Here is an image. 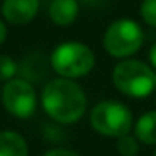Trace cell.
<instances>
[{
  "label": "cell",
  "mask_w": 156,
  "mask_h": 156,
  "mask_svg": "<svg viewBox=\"0 0 156 156\" xmlns=\"http://www.w3.org/2000/svg\"><path fill=\"white\" fill-rule=\"evenodd\" d=\"M42 106L54 121L72 124L84 116L87 99L82 87L67 77L52 79L42 91Z\"/></svg>",
  "instance_id": "1"
},
{
  "label": "cell",
  "mask_w": 156,
  "mask_h": 156,
  "mask_svg": "<svg viewBox=\"0 0 156 156\" xmlns=\"http://www.w3.org/2000/svg\"><path fill=\"white\" fill-rule=\"evenodd\" d=\"M116 89L131 98H146L156 89V72L134 59H124L112 71Z\"/></svg>",
  "instance_id": "2"
},
{
  "label": "cell",
  "mask_w": 156,
  "mask_h": 156,
  "mask_svg": "<svg viewBox=\"0 0 156 156\" xmlns=\"http://www.w3.org/2000/svg\"><path fill=\"white\" fill-rule=\"evenodd\" d=\"M94 52L82 42H66L51 54V67L61 77L77 79L89 74L94 67Z\"/></svg>",
  "instance_id": "3"
},
{
  "label": "cell",
  "mask_w": 156,
  "mask_h": 156,
  "mask_svg": "<svg viewBox=\"0 0 156 156\" xmlns=\"http://www.w3.org/2000/svg\"><path fill=\"white\" fill-rule=\"evenodd\" d=\"M144 34L138 22L129 19H119L112 22L104 34V49L109 55L126 59L141 49Z\"/></svg>",
  "instance_id": "4"
},
{
  "label": "cell",
  "mask_w": 156,
  "mask_h": 156,
  "mask_svg": "<svg viewBox=\"0 0 156 156\" xmlns=\"http://www.w3.org/2000/svg\"><path fill=\"white\" fill-rule=\"evenodd\" d=\"M91 124L99 134L109 138H121L133 126V114L122 102L102 101L91 111Z\"/></svg>",
  "instance_id": "5"
},
{
  "label": "cell",
  "mask_w": 156,
  "mask_h": 156,
  "mask_svg": "<svg viewBox=\"0 0 156 156\" xmlns=\"http://www.w3.org/2000/svg\"><path fill=\"white\" fill-rule=\"evenodd\" d=\"M4 108L15 118H30L37 106L35 91L25 79H10L2 89Z\"/></svg>",
  "instance_id": "6"
},
{
  "label": "cell",
  "mask_w": 156,
  "mask_h": 156,
  "mask_svg": "<svg viewBox=\"0 0 156 156\" xmlns=\"http://www.w3.org/2000/svg\"><path fill=\"white\" fill-rule=\"evenodd\" d=\"M39 12V0H4L2 15L9 24L24 25L34 20Z\"/></svg>",
  "instance_id": "7"
},
{
  "label": "cell",
  "mask_w": 156,
  "mask_h": 156,
  "mask_svg": "<svg viewBox=\"0 0 156 156\" xmlns=\"http://www.w3.org/2000/svg\"><path fill=\"white\" fill-rule=\"evenodd\" d=\"M49 67H51V59H47L45 54L37 51L30 52L22 59V62L19 64V74L30 84H37L47 77Z\"/></svg>",
  "instance_id": "8"
},
{
  "label": "cell",
  "mask_w": 156,
  "mask_h": 156,
  "mask_svg": "<svg viewBox=\"0 0 156 156\" xmlns=\"http://www.w3.org/2000/svg\"><path fill=\"white\" fill-rule=\"evenodd\" d=\"M79 2L77 0H52L49 4V17L55 25H71L77 19Z\"/></svg>",
  "instance_id": "9"
},
{
  "label": "cell",
  "mask_w": 156,
  "mask_h": 156,
  "mask_svg": "<svg viewBox=\"0 0 156 156\" xmlns=\"http://www.w3.org/2000/svg\"><path fill=\"white\" fill-rule=\"evenodd\" d=\"M0 156H29L25 139L19 133L0 131Z\"/></svg>",
  "instance_id": "10"
},
{
  "label": "cell",
  "mask_w": 156,
  "mask_h": 156,
  "mask_svg": "<svg viewBox=\"0 0 156 156\" xmlns=\"http://www.w3.org/2000/svg\"><path fill=\"white\" fill-rule=\"evenodd\" d=\"M134 134L144 144H156V111H148L138 119Z\"/></svg>",
  "instance_id": "11"
},
{
  "label": "cell",
  "mask_w": 156,
  "mask_h": 156,
  "mask_svg": "<svg viewBox=\"0 0 156 156\" xmlns=\"http://www.w3.org/2000/svg\"><path fill=\"white\" fill-rule=\"evenodd\" d=\"M118 151L121 156H136L139 151L138 138H133L129 134L118 138Z\"/></svg>",
  "instance_id": "12"
},
{
  "label": "cell",
  "mask_w": 156,
  "mask_h": 156,
  "mask_svg": "<svg viewBox=\"0 0 156 156\" xmlns=\"http://www.w3.org/2000/svg\"><path fill=\"white\" fill-rule=\"evenodd\" d=\"M19 72V66L14 62V59L5 54H0V81H10Z\"/></svg>",
  "instance_id": "13"
},
{
  "label": "cell",
  "mask_w": 156,
  "mask_h": 156,
  "mask_svg": "<svg viewBox=\"0 0 156 156\" xmlns=\"http://www.w3.org/2000/svg\"><path fill=\"white\" fill-rule=\"evenodd\" d=\"M139 14L149 27L156 29V0H143Z\"/></svg>",
  "instance_id": "14"
},
{
  "label": "cell",
  "mask_w": 156,
  "mask_h": 156,
  "mask_svg": "<svg viewBox=\"0 0 156 156\" xmlns=\"http://www.w3.org/2000/svg\"><path fill=\"white\" fill-rule=\"evenodd\" d=\"M77 2L89 9H101L108 4V0H77Z\"/></svg>",
  "instance_id": "15"
},
{
  "label": "cell",
  "mask_w": 156,
  "mask_h": 156,
  "mask_svg": "<svg viewBox=\"0 0 156 156\" xmlns=\"http://www.w3.org/2000/svg\"><path fill=\"white\" fill-rule=\"evenodd\" d=\"M44 156H79V154L71 151V149H52V151H47Z\"/></svg>",
  "instance_id": "16"
},
{
  "label": "cell",
  "mask_w": 156,
  "mask_h": 156,
  "mask_svg": "<svg viewBox=\"0 0 156 156\" xmlns=\"http://www.w3.org/2000/svg\"><path fill=\"white\" fill-rule=\"evenodd\" d=\"M5 39H7V25L0 20V45L5 42Z\"/></svg>",
  "instance_id": "17"
},
{
  "label": "cell",
  "mask_w": 156,
  "mask_h": 156,
  "mask_svg": "<svg viewBox=\"0 0 156 156\" xmlns=\"http://www.w3.org/2000/svg\"><path fill=\"white\" fill-rule=\"evenodd\" d=\"M149 61H151L153 67L156 69V42L151 45V49H149Z\"/></svg>",
  "instance_id": "18"
},
{
  "label": "cell",
  "mask_w": 156,
  "mask_h": 156,
  "mask_svg": "<svg viewBox=\"0 0 156 156\" xmlns=\"http://www.w3.org/2000/svg\"><path fill=\"white\" fill-rule=\"evenodd\" d=\"M154 156H156V151H154Z\"/></svg>",
  "instance_id": "19"
}]
</instances>
